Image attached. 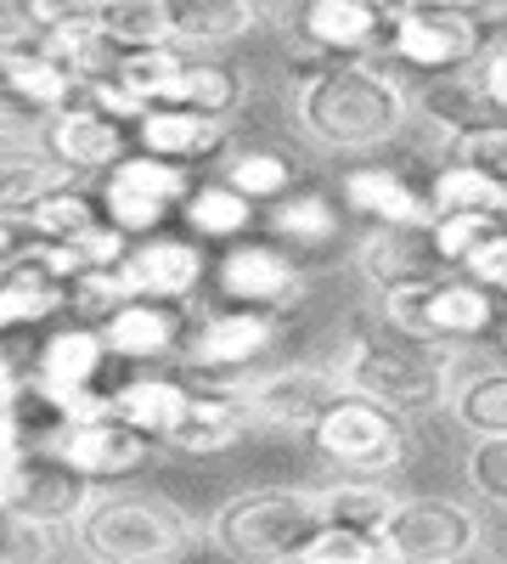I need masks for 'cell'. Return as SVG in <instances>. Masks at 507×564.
I'll return each mask as SVG.
<instances>
[{
    "label": "cell",
    "mask_w": 507,
    "mask_h": 564,
    "mask_svg": "<svg viewBox=\"0 0 507 564\" xmlns=\"http://www.w3.org/2000/svg\"><path fill=\"white\" fill-rule=\"evenodd\" d=\"M113 412L130 423V430H142L164 446V435L180 423V412H187L192 401V379L187 372H158V367H142V372H130V379H119L113 390Z\"/></svg>",
    "instance_id": "cell-22"
},
{
    "label": "cell",
    "mask_w": 507,
    "mask_h": 564,
    "mask_svg": "<svg viewBox=\"0 0 507 564\" xmlns=\"http://www.w3.org/2000/svg\"><path fill=\"white\" fill-rule=\"evenodd\" d=\"M18 12H23L40 34H63V29H85V23H97L102 0H18Z\"/></svg>",
    "instance_id": "cell-42"
},
{
    "label": "cell",
    "mask_w": 507,
    "mask_h": 564,
    "mask_svg": "<svg viewBox=\"0 0 507 564\" xmlns=\"http://www.w3.org/2000/svg\"><path fill=\"white\" fill-rule=\"evenodd\" d=\"M34 238L29 231V220H18V215H0V276L12 271V260L23 254V243Z\"/></svg>",
    "instance_id": "cell-44"
},
{
    "label": "cell",
    "mask_w": 507,
    "mask_h": 564,
    "mask_svg": "<svg viewBox=\"0 0 507 564\" xmlns=\"http://www.w3.org/2000/svg\"><path fill=\"white\" fill-rule=\"evenodd\" d=\"M339 193H344V209L373 220V226H429L434 220V204H429V186H418L400 164H355L339 175Z\"/></svg>",
    "instance_id": "cell-18"
},
{
    "label": "cell",
    "mask_w": 507,
    "mask_h": 564,
    "mask_svg": "<svg viewBox=\"0 0 507 564\" xmlns=\"http://www.w3.org/2000/svg\"><path fill=\"white\" fill-rule=\"evenodd\" d=\"M378 542H384L389 564H406V558L469 564L485 542V520L463 497H400L395 513L384 520V531H378Z\"/></svg>",
    "instance_id": "cell-8"
},
{
    "label": "cell",
    "mask_w": 507,
    "mask_h": 564,
    "mask_svg": "<svg viewBox=\"0 0 507 564\" xmlns=\"http://www.w3.org/2000/svg\"><path fill=\"white\" fill-rule=\"evenodd\" d=\"M366 7H378V12H395V7H400V0H366Z\"/></svg>",
    "instance_id": "cell-50"
},
{
    "label": "cell",
    "mask_w": 507,
    "mask_h": 564,
    "mask_svg": "<svg viewBox=\"0 0 507 564\" xmlns=\"http://www.w3.org/2000/svg\"><path fill=\"white\" fill-rule=\"evenodd\" d=\"M463 475H469L474 497H485L491 508H507V435L474 441V452L463 457Z\"/></svg>",
    "instance_id": "cell-40"
},
{
    "label": "cell",
    "mask_w": 507,
    "mask_h": 564,
    "mask_svg": "<svg viewBox=\"0 0 507 564\" xmlns=\"http://www.w3.org/2000/svg\"><path fill=\"white\" fill-rule=\"evenodd\" d=\"M249 435V412H243V384H198L192 401L180 412V423L164 435V452L175 457H214L225 446H238Z\"/></svg>",
    "instance_id": "cell-19"
},
{
    "label": "cell",
    "mask_w": 507,
    "mask_h": 564,
    "mask_svg": "<svg viewBox=\"0 0 507 564\" xmlns=\"http://www.w3.org/2000/svg\"><path fill=\"white\" fill-rule=\"evenodd\" d=\"M102 339H108L113 361L153 367V361L180 356V345H187V316H180V305H164V300H124L102 322Z\"/></svg>",
    "instance_id": "cell-20"
},
{
    "label": "cell",
    "mask_w": 507,
    "mask_h": 564,
    "mask_svg": "<svg viewBox=\"0 0 507 564\" xmlns=\"http://www.w3.org/2000/svg\"><path fill=\"white\" fill-rule=\"evenodd\" d=\"M180 220H187V231L198 243H238L254 226V204L232 181H192L187 204H180Z\"/></svg>",
    "instance_id": "cell-29"
},
{
    "label": "cell",
    "mask_w": 507,
    "mask_h": 564,
    "mask_svg": "<svg viewBox=\"0 0 507 564\" xmlns=\"http://www.w3.org/2000/svg\"><path fill=\"white\" fill-rule=\"evenodd\" d=\"M23 390H29V379L18 372V361L0 350V406H23Z\"/></svg>",
    "instance_id": "cell-46"
},
{
    "label": "cell",
    "mask_w": 507,
    "mask_h": 564,
    "mask_svg": "<svg viewBox=\"0 0 507 564\" xmlns=\"http://www.w3.org/2000/svg\"><path fill=\"white\" fill-rule=\"evenodd\" d=\"M135 148L153 153V159H169V164H209L225 153V119H209L198 108H175V102H158L135 119Z\"/></svg>",
    "instance_id": "cell-21"
},
{
    "label": "cell",
    "mask_w": 507,
    "mask_h": 564,
    "mask_svg": "<svg viewBox=\"0 0 507 564\" xmlns=\"http://www.w3.org/2000/svg\"><path fill=\"white\" fill-rule=\"evenodd\" d=\"M423 7H440V12H469V18H485V12H496V0H423Z\"/></svg>",
    "instance_id": "cell-47"
},
{
    "label": "cell",
    "mask_w": 507,
    "mask_h": 564,
    "mask_svg": "<svg viewBox=\"0 0 507 564\" xmlns=\"http://www.w3.org/2000/svg\"><path fill=\"white\" fill-rule=\"evenodd\" d=\"M321 502H328V525H344V531H366V536H378L400 497H395L384 480L339 475L333 486H321Z\"/></svg>",
    "instance_id": "cell-34"
},
{
    "label": "cell",
    "mask_w": 507,
    "mask_h": 564,
    "mask_svg": "<svg viewBox=\"0 0 507 564\" xmlns=\"http://www.w3.org/2000/svg\"><path fill=\"white\" fill-rule=\"evenodd\" d=\"M214 265L203 260L198 238H169V231H153V238H135L124 249V260L113 265L124 300H164V305H187L203 276Z\"/></svg>",
    "instance_id": "cell-13"
},
{
    "label": "cell",
    "mask_w": 507,
    "mask_h": 564,
    "mask_svg": "<svg viewBox=\"0 0 507 564\" xmlns=\"http://www.w3.org/2000/svg\"><path fill=\"white\" fill-rule=\"evenodd\" d=\"M164 7V34L180 52H220L260 29L249 0H158Z\"/></svg>",
    "instance_id": "cell-23"
},
{
    "label": "cell",
    "mask_w": 507,
    "mask_h": 564,
    "mask_svg": "<svg viewBox=\"0 0 507 564\" xmlns=\"http://www.w3.org/2000/svg\"><path fill=\"white\" fill-rule=\"evenodd\" d=\"M214 289L225 305H254V311H294L310 289L305 265L283 249V243H260V238H238L225 243V254L214 260Z\"/></svg>",
    "instance_id": "cell-12"
},
{
    "label": "cell",
    "mask_w": 507,
    "mask_h": 564,
    "mask_svg": "<svg viewBox=\"0 0 507 564\" xmlns=\"http://www.w3.org/2000/svg\"><path fill=\"white\" fill-rule=\"evenodd\" d=\"M491 226H496V220H491V215H474V209H440V215L429 220V238H434L440 260L456 271V265L469 260V249L485 238Z\"/></svg>",
    "instance_id": "cell-39"
},
{
    "label": "cell",
    "mask_w": 507,
    "mask_h": 564,
    "mask_svg": "<svg viewBox=\"0 0 507 564\" xmlns=\"http://www.w3.org/2000/svg\"><path fill=\"white\" fill-rule=\"evenodd\" d=\"M12 547H18V520L0 508V564H12Z\"/></svg>",
    "instance_id": "cell-48"
},
{
    "label": "cell",
    "mask_w": 507,
    "mask_h": 564,
    "mask_svg": "<svg viewBox=\"0 0 507 564\" xmlns=\"http://www.w3.org/2000/svg\"><path fill=\"white\" fill-rule=\"evenodd\" d=\"M294 564H384V542L366 536V531H344V525H328Z\"/></svg>",
    "instance_id": "cell-38"
},
{
    "label": "cell",
    "mask_w": 507,
    "mask_h": 564,
    "mask_svg": "<svg viewBox=\"0 0 507 564\" xmlns=\"http://www.w3.org/2000/svg\"><path fill=\"white\" fill-rule=\"evenodd\" d=\"M90 497H97V486H90V480L79 475V468H68L57 452L29 446V452L18 457L7 513H18V520H34V525L74 531V520L90 508Z\"/></svg>",
    "instance_id": "cell-15"
},
{
    "label": "cell",
    "mask_w": 507,
    "mask_h": 564,
    "mask_svg": "<svg viewBox=\"0 0 507 564\" xmlns=\"http://www.w3.org/2000/svg\"><path fill=\"white\" fill-rule=\"evenodd\" d=\"M496 339H502V350H507V305H502V322H496Z\"/></svg>",
    "instance_id": "cell-49"
},
{
    "label": "cell",
    "mask_w": 507,
    "mask_h": 564,
    "mask_svg": "<svg viewBox=\"0 0 507 564\" xmlns=\"http://www.w3.org/2000/svg\"><path fill=\"white\" fill-rule=\"evenodd\" d=\"M180 63H187V52L180 45H130V52H119V63H113V85L119 90H130L142 108H158V102H169V90H175V74H180Z\"/></svg>",
    "instance_id": "cell-32"
},
{
    "label": "cell",
    "mask_w": 507,
    "mask_h": 564,
    "mask_svg": "<svg viewBox=\"0 0 507 564\" xmlns=\"http://www.w3.org/2000/svg\"><path fill=\"white\" fill-rule=\"evenodd\" d=\"M411 119V90L373 57L305 63L294 79V124L328 153H389Z\"/></svg>",
    "instance_id": "cell-1"
},
{
    "label": "cell",
    "mask_w": 507,
    "mask_h": 564,
    "mask_svg": "<svg viewBox=\"0 0 507 564\" xmlns=\"http://www.w3.org/2000/svg\"><path fill=\"white\" fill-rule=\"evenodd\" d=\"M456 271L474 276V282H485L491 294H502V300H507V220H496V226L485 231V238L469 249V260L456 265Z\"/></svg>",
    "instance_id": "cell-41"
},
{
    "label": "cell",
    "mask_w": 507,
    "mask_h": 564,
    "mask_svg": "<svg viewBox=\"0 0 507 564\" xmlns=\"http://www.w3.org/2000/svg\"><path fill=\"white\" fill-rule=\"evenodd\" d=\"M102 220H108V215H102L97 193H85L79 181L57 186L52 198H40V204L29 209V231H34V238H52V243H74V238H85V231L102 226Z\"/></svg>",
    "instance_id": "cell-35"
},
{
    "label": "cell",
    "mask_w": 507,
    "mask_h": 564,
    "mask_svg": "<svg viewBox=\"0 0 507 564\" xmlns=\"http://www.w3.org/2000/svg\"><path fill=\"white\" fill-rule=\"evenodd\" d=\"M418 113H423V119H434V124H440V130H451V135H469V130H480V124H496V119H502V113H496V102L485 97V85H480V79H463V74H440V79L423 90Z\"/></svg>",
    "instance_id": "cell-33"
},
{
    "label": "cell",
    "mask_w": 507,
    "mask_h": 564,
    "mask_svg": "<svg viewBox=\"0 0 507 564\" xmlns=\"http://www.w3.org/2000/svg\"><path fill=\"white\" fill-rule=\"evenodd\" d=\"M339 384L366 395V401H384L395 412H434L451 401L456 384V356L440 339H411L400 327H389L378 311H355L350 316V339L333 356Z\"/></svg>",
    "instance_id": "cell-2"
},
{
    "label": "cell",
    "mask_w": 507,
    "mask_h": 564,
    "mask_svg": "<svg viewBox=\"0 0 507 564\" xmlns=\"http://www.w3.org/2000/svg\"><path fill=\"white\" fill-rule=\"evenodd\" d=\"M445 412L463 423L474 441L507 435V367H474V372H456L451 401Z\"/></svg>",
    "instance_id": "cell-30"
},
{
    "label": "cell",
    "mask_w": 507,
    "mask_h": 564,
    "mask_svg": "<svg viewBox=\"0 0 507 564\" xmlns=\"http://www.w3.org/2000/svg\"><path fill=\"white\" fill-rule=\"evenodd\" d=\"M355 271L373 294H384L400 282H434L451 265L440 260L429 226H366V238L355 243Z\"/></svg>",
    "instance_id": "cell-17"
},
{
    "label": "cell",
    "mask_w": 507,
    "mask_h": 564,
    "mask_svg": "<svg viewBox=\"0 0 507 564\" xmlns=\"http://www.w3.org/2000/svg\"><path fill=\"white\" fill-rule=\"evenodd\" d=\"M389 564V558H384ZM406 564H451V558H406Z\"/></svg>",
    "instance_id": "cell-51"
},
{
    "label": "cell",
    "mask_w": 507,
    "mask_h": 564,
    "mask_svg": "<svg viewBox=\"0 0 507 564\" xmlns=\"http://www.w3.org/2000/svg\"><path fill=\"white\" fill-rule=\"evenodd\" d=\"M192 536V520L175 502L135 491H97L74 520V547L85 564H175Z\"/></svg>",
    "instance_id": "cell-4"
},
{
    "label": "cell",
    "mask_w": 507,
    "mask_h": 564,
    "mask_svg": "<svg viewBox=\"0 0 507 564\" xmlns=\"http://www.w3.org/2000/svg\"><path fill=\"white\" fill-rule=\"evenodd\" d=\"M40 148L52 153L74 181H102L124 153H135V135H130L124 119H113V113L74 97L68 108H57L52 119L40 124Z\"/></svg>",
    "instance_id": "cell-14"
},
{
    "label": "cell",
    "mask_w": 507,
    "mask_h": 564,
    "mask_svg": "<svg viewBox=\"0 0 507 564\" xmlns=\"http://www.w3.org/2000/svg\"><path fill=\"white\" fill-rule=\"evenodd\" d=\"M321 531H328L321 486H254L225 497L209 520V542L238 564H294Z\"/></svg>",
    "instance_id": "cell-3"
},
{
    "label": "cell",
    "mask_w": 507,
    "mask_h": 564,
    "mask_svg": "<svg viewBox=\"0 0 507 564\" xmlns=\"http://www.w3.org/2000/svg\"><path fill=\"white\" fill-rule=\"evenodd\" d=\"M507 40V18H469V12H440L423 0H400L395 12H384V52L400 68H418L429 79L440 74H474L491 45Z\"/></svg>",
    "instance_id": "cell-5"
},
{
    "label": "cell",
    "mask_w": 507,
    "mask_h": 564,
    "mask_svg": "<svg viewBox=\"0 0 507 564\" xmlns=\"http://www.w3.org/2000/svg\"><path fill=\"white\" fill-rule=\"evenodd\" d=\"M496 322H502V294H491L474 276L445 271L429 289V339H440V345L485 339V334H496Z\"/></svg>",
    "instance_id": "cell-24"
},
{
    "label": "cell",
    "mask_w": 507,
    "mask_h": 564,
    "mask_svg": "<svg viewBox=\"0 0 507 564\" xmlns=\"http://www.w3.org/2000/svg\"><path fill=\"white\" fill-rule=\"evenodd\" d=\"M220 181H232L249 204H276V198L294 193V164L276 148H249V153H238L232 164H225Z\"/></svg>",
    "instance_id": "cell-36"
},
{
    "label": "cell",
    "mask_w": 507,
    "mask_h": 564,
    "mask_svg": "<svg viewBox=\"0 0 507 564\" xmlns=\"http://www.w3.org/2000/svg\"><path fill=\"white\" fill-rule=\"evenodd\" d=\"M97 29L113 40V45H164V7L158 0H102L97 12Z\"/></svg>",
    "instance_id": "cell-37"
},
{
    "label": "cell",
    "mask_w": 507,
    "mask_h": 564,
    "mask_svg": "<svg viewBox=\"0 0 507 564\" xmlns=\"http://www.w3.org/2000/svg\"><path fill=\"white\" fill-rule=\"evenodd\" d=\"M169 102H175V108H198V113H209V119L232 124V113L249 102V79L225 63V57H214V52H187V63H180V74H175Z\"/></svg>",
    "instance_id": "cell-27"
},
{
    "label": "cell",
    "mask_w": 507,
    "mask_h": 564,
    "mask_svg": "<svg viewBox=\"0 0 507 564\" xmlns=\"http://www.w3.org/2000/svg\"><path fill=\"white\" fill-rule=\"evenodd\" d=\"M283 345V316L254 311V305H220L187 327L180 345V372L198 384H243L249 372Z\"/></svg>",
    "instance_id": "cell-7"
},
{
    "label": "cell",
    "mask_w": 507,
    "mask_h": 564,
    "mask_svg": "<svg viewBox=\"0 0 507 564\" xmlns=\"http://www.w3.org/2000/svg\"><path fill=\"white\" fill-rule=\"evenodd\" d=\"M344 395L333 361H288L271 372H249L243 379V412L249 430H283V435H310L316 417Z\"/></svg>",
    "instance_id": "cell-11"
},
{
    "label": "cell",
    "mask_w": 507,
    "mask_h": 564,
    "mask_svg": "<svg viewBox=\"0 0 507 564\" xmlns=\"http://www.w3.org/2000/svg\"><path fill=\"white\" fill-rule=\"evenodd\" d=\"M0 85H7L23 108H34V113H45V119H52L57 108H68V102H74V90H79L74 68H68L45 40L29 45V52L0 57Z\"/></svg>",
    "instance_id": "cell-25"
},
{
    "label": "cell",
    "mask_w": 507,
    "mask_h": 564,
    "mask_svg": "<svg viewBox=\"0 0 507 564\" xmlns=\"http://www.w3.org/2000/svg\"><path fill=\"white\" fill-rule=\"evenodd\" d=\"M474 79L485 85V97H491V102H496V113L507 119V40H496V45H491V57L474 68Z\"/></svg>",
    "instance_id": "cell-43"
},
{
    "label": "cell",
    "mask_w": 507,
    "mask_h": 564,
    "mask_svg": "<svg viewBox=\"0 0 507 564\" xmlns=\"http://www.w3.org/2000/svg\"><path fill=\"white\" fill-rule=\"evenodd\" d=\"M52 316H68V282L12 260V271L0 276V339L18 334V327H40Z\"/></svg>",
    "instance_id": "cell-28"
},
{
    "label": "cell",
    "mask_w": 507,
    "mask_h": 564,
    "mask_svg": "<svg viewBox=\"0 0 507 564\" xmlns=\"http://www.w3.org/2000/svg\"><path fill=\"white\" fill-rule=\"evenodd\" d=\"M0 97H7V85H0Z\"/></svg>",
    "instance_id": "cell-52"
},
{
    "label": "cell",
    "mask_w": 507,
    "mask_h": 564,
    "mask_svg": "<svg viewBox=\"0 0 507 564\" xmlns=\"http://www.w3.org/2000/svg\"><path fill=\"white\" fill-rule=\"evenodd\" d=\"M271 238L283 243V249H333L339 243V204L328 193H288V198H276L271 204Z\"/></svg>",
    "instance_id": "cell-31"
},
{
    "label": "cell",
    "mask_w": 507,
    "mask_h": 564,
    "mask_svg": "<svg viewBox=\"0 0 507 564\" xmlns=\"http://www.w3.org/2000/svg\"><path fill=\"white\" fill-rule=\"evenodd\" d=\"M249 7H254V18L271 23V29H294V18L310 7V0H249Z\"/></svg>",
    "instance_id": "cell-45"
},
{
    "label": "cell",
    "mask_w": 507,
    "mask_h": 564,
    "mask_svg": "<svg viewBox=\"0 0 507 564\" xmlns=\"http://www.w3.org/2000/svg\"><path fill=\"white\" fill-rule=\"evenodd\" d=\"M316 63H339V57H373L384 52V12L366 0H310L288 29Z\"/></svg>",
    "instance_id": "cell-16"
},
{
    "label": "cell",
    "mask_w": 507,
    "mask_h": 564,
    "mask_svg": "<svg viewBox=\"0 0 507 564\" xmlns=\"http://www.w3.org/2000/svg\"><path fill=\"white\" fill-rule=\"evenodd\" d=\"M310 446L328 457L339 475H361V480H384L411 457V423L406 412L366 401L355 390H344L328 412L316 417Z\"/></svg>",
    "instance_id": "cell-6"
},
{
    "label": "cell",
    "mask_w": 507,
    "mask_h": 564,
    "mask_svg": "<svg viewBox=\"0 0 507 564\" xmlns=\"http://www.w3.org/2000/svg\"><path fill=\"white\" fill-rule=\"evenodd\" d=\"M34 446L40 452H57L68 468H79V475L90 486H119L130 475H142V468L153 463V435L130 430V423L119 412H102V417H85V423H63L52 417L45 430H34Z\"/></svg>",
    "instance_id": "cell-10"
},
{
    "label": "cell",
    "mask_w": 507,
    "mask_h": 564,
    "mask_svg": "<svg viewBox=\"0 0 507 564\" xmlns=\"http://www.w3.org/2000/svg\"><path fill=\"white\" fill-rule=\"evenodd\" d=\"M187 193H192L187 164H169V159H153V153L135 148L102 175L97 204L124 238H153V231L187 204Z\"/></svg>",
    "instance_id": "cell-9"
},
{
    "label": "cell",
    "mask_w": 507,
    "mask_h": 564,
    "mask_svg": "<svg viewBox=\"0 0 507 564\" xmlns=\"http://www.w3.org/2000/svg\"><path fill=\"white\" fill-rule=\"evenodd\" d=\"M74 175L40 148V141H0V215L29 220L40 198H52Z\"/></svg>",
    "instance_id": "cell-26"
}]
</instances>
